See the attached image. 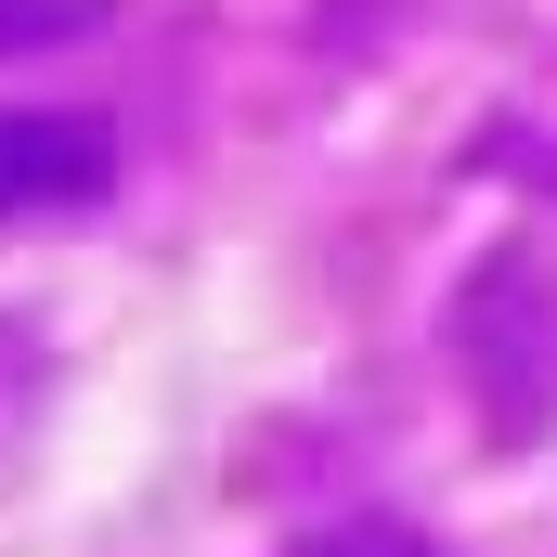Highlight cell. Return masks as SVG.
Segmentation results:
<instances>
[{
    "instance_id": "2",
    "label": "cell",
    "mask_w": 557,
    "mask_h": 557,
    "mask_svg": "<svg viewBox=\"0 0 557 557\" xmlns=\"http://www.w3.org/2000/svg\"><path fill=\"white\" fill-rule=\"evenodd\" d=\"M117 182V131L78 104H0V221H52L91 208Z\"/></svg>"
},
{
    "instance_id": "1",
    "label": "cell",
    "mask_w": 557,
    "mask_h": 557,
    "mask_svg": "<svg viewBox=\"0 0 557 557\" xmlns=\"http://www.w3.org/2000/svg\"><path fill=\"white\" fill-rule=\"evenodd\" d=\"M441 350H454V376H467L480 441L532 454V441L557 428V260L545 247H493L480 273L454 285Z\"/></svg>"
},
{
    "instance_id": "4",
    "label": "cell",
    "mask_w": 557,
    "mask_h": 557,
    "mask_svg": "<svg viewBox=\"0 0 557 557\" xmlns=\"http://www.w3.org/2000/svg\"><path fill=\"white\" fill-rule=\"evenodd\" d=\"M91 26H104V0H0V52H65Z\"/></svg>"
},
{
    "instance_id": "3",
    "label": "cell",
    "mask_w": 557,
    "mask_h": 557,
    "mask_svg": "<svg viewBox=\"0 0 557 557\" xmlns=\"http://www.w3.org/2000/svg\"><path fill=\"white\" fill-rule=\"evenodd\" d=\"M285 557H441V532H416V519H389V506H350V519H311Z\"/></svg>"
}]
</instances>
